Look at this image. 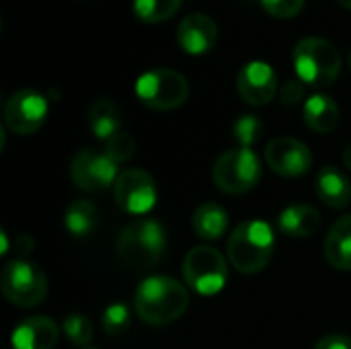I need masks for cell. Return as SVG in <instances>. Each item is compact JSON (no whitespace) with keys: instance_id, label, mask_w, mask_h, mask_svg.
I'll list each match as a JSON object with an SVG mask.
<instances>
[{"instance_id":"1","label":"cell","mask_w":351,"mask_h":349,"mask_svg":"<svg viewBox=\"0 0 351 349\" xmlns=\"http://www.w3.org/2000/svg\"><path fill=\"white\" fill-rule=\"evenodd\" d=\"M189 306L187 288L169 276H152L144 280L134 296V311L136 315L152 325H169L185 315Z\"/></svg>"},{"instance_id":"2","label":"cell","mask_w":351,"mask_h":349,"mask_svg":"<svg viewBox=\"0 0 351 349\" xmlns=\"http://www.w3.org/2000/svg\"><path fill=\"white\" fill-rule=\"evenodd\" d=\"M167 249V232L158 220L140 218L130 222L115 245V255L125 269L146 272L160 263Z\"/></svg>"},{"instance_id":"3","label":"cell","mask_w":351,"mask_h":349,"mask_svg":"<svg viewBox=\"0 0 351 349\" xmlns=\"http://www.w3.org/2000/svg\"><path fill=\"white\" fill-rule=\"evenodd\" d=\"M276 237L267 222L247 220L241 222L226 243V255L230 265L239 274L261 272L274 255Z\"/></svg>"},{"instance_id":"4","label":"cell","mask_w":351,"mask_h":349,"mask_svg":"<svg viewBox=\"0 0 351 349\" xmlns=\"http://www.w3.org/2000/svg\"><path fill=\"white\" fill-rule=\"evenodd\" d=\"M294 70L304 84L325 88L337 80L341 56L329 39L304 37L294 47Z\"/></svg>"},{"instance_id":"5","label":"cell","mask_w":351,"mask_h":349,"mask_svg":"<svg viewBox=\"0 0 351 349\" xmlns=\"http://www.w3.org/2000/svg\"><path fill=\"white\" fill-rule=\"evenodd\" d=\"M0 288L4 298L19 309L39 306L49 290L47 278L39 265L25 259H12L2 267Z\"/></svg>"},{"instance_id":"6","label":"cell","mask_w":351,"mask_h":349,"mask_svg":"<svg viewBox=\"0 0 351 349\" xmlns=\"http://www.w3.org/2000/svg\"><path fill=\"white\" fill-rule=\"evenodd\" d=\"M216 187L228 195L251 191L261 179V163L251 148H232L218 156L212 169Z\"/></svg>"},{"instance_id":"7","label":"cell","mask_w":351,"mask_h":349,"mask_svg":"<svg viewBox=\"0 0 351 349\" xmlns=\"http://www.w3.org/2000/svg\"><path fill=\"white\" fill-rule=\"evenodd\" d=\"M138 99L154 111H171L187 101V78L173 68H154L144 72L136 82Z\"/></svg>"},{"instance_id":"8","label":"cell","mask_w":351,"mask_h":349,"mask_svg":"<svg viewBox=\"0 0 351 349\" xmlns=\"http://www.w3.org/2000/svg\"><path fill=\"white\" fill-rule=\"evenodd\" d=\"M183 278L193 292L202 296H214L226 284L228 263L218 249L199 245L185 255Z\"/></svg>"},{"instance_id":"9","label":"cell","mask_w":351,"mask_h":349,"mask_svg":"<svg viewBox=\"0 0 351 349\" xmlns=\"http://www.w3.org/2000/svg\"><path fill=\"white\" fill-rule=\"evenodd\" d=\"M113 197L125 214L142 216L156 206V183L142 169H125L113 185Z\"/></svg>"},{"instance_id":"10","label":"cell","mask_w":351,"mask_h":349,"mask_svg":"<svg viewBox=\"0 0 351 349\" xmlns=\"http://www.w3.org/2000/svg\"><path fill=\"white\" fill-rule=\"evenodd\" d=\"M70 175L72 181L78 189L97 193L105 191L117 181V163H113L107 152H99L95 148H84L80 150L70 165Z\"/></svg>"},{"instance_id":"11","label":"cell","mask_w":351,"mask_h":349,"mask_svg":"<svg viewBox=\"0 0 351 349\" xmlns=\"http://www.w3.org/2000/svg\"><path fill=\"white\" fill-rule=\"evenodd\" d=\"M47 99L35 88L16 91L4 105V123L12 134L29 136L47 119Z\"/></svg>"},{"instance_id":"12","label":"cell","mask_w":351,"mask_h":349,"mask_svg":"<svg viewBox=\"0 0 351 349\" xmlns=\"http://www.w3.org/2000/svg\"><path fill=\"white\" fill-rule=\"evenodd\" d=\"M267 167L282 177H300L313 167L311 148L296 138H276L265 148Z\"/></svg>"},{"instance_id":"13","label":"cell","mask_w":351,"mask_h":349,"mask_svg":"<svg viewBox=\"0 0 351 349\" xmlns=\"http://www.w3.org/2000/svg\"><path fill=\"white\" fill-rule=\"evenodd\" d=\"M237 86L243 101H247L253 107H263L269 101H274L278 93V78L267 62L253 60L241 68Z\"/></svg>"},{"instance_id":"14","label":"cell","mask_w":351,"mask_h":349,"mask_svg":"<svg viewBox=\"0 0 351 349\" xmlns=\"http://www.w3.org/2000/svg\"><path fill=\"white\" fill-rule=\"evenodd\" d=\"M177 41L191 56L208 53L218 41V27L208 14L191 12L181 21L177 29Z\"/></svg>"},{"instance_id":"15","label":"cell","mask_w":351,"mask_h":349,"mask_svg":"<svg viewBox=\"0 0 351 349\" xmlns=\"http://www.w3.org/2000/svg\"><path fill=\"white\" fill-rule=\"evenodd\" d=\"M60 337L58 325L49 317H29L21 321L12 331L14 349H53Z\"/></svg>"},{"instance_id":"16","label":"cell","mask_w":351,"mask_h":349,"mask_svg":"<svg viewBox=\"0 0 351 349\" xmlns=\"http://www.w3.org/2000/svg\"><path fill=\"white\" fill-rule=\"evenodd\" d=\"M315 191L317 197L333 208V210H343L348 208L351 202V183L350 179L346 177L343 171H339L333 165L323 167L317 177H315Z\"/></svg>"},{"instance_id":"17","label":"cell","mask_w":351,"mask_h":349,"mask_svg":"<svg viewBox=\"0 0 351 349\" xmlns=\"http://www.w3.org/2000/svg\"><path fill=\"white\" fill-rule=\"evenodd\" d=\"M319 228H321V214L317 208L308 204L290 206L278 216V230L284 237L306 239L313 237Z\"/></svg>"},{"instance_id":"18","label":"cell","mask_w":351,"mask_h":349,"mask_svg":"<svg viewBox=\"0 0 351 349\" xmlns=\"http://www.w3.org/2000/svg\"><path fill=\"white\" fill-rule=\"evenodd\" d=\"M325 259L341 272H351V214L339 218L325 237Z\"/></svg>"},{"instance_id":"19","label":"cell","mask_w":351,"mask_h":349,"mask_svg":"<svg viewBox=\"0 0 351 349\" xmlns=\"http://www.w3.org/2000/svg\"><path fill=\"white\" fill-rule=\"evenodd\" d=\"M339 107L329 95H313L304 103V121L317 134H329L339 125Z\"/></svg>"},{"instance_id":"20","label":"cell","mask_w":351,"mask_h":349,"mask_svg":"<svg viewBox=\"0 0 351 349\" xmlns=\"http://www.w3.org/2000/svg\"><path fill=\"white\" fill-rule=\"evenodd\" d=\"M191 226H193V230H195V234L199 239L218 241L228 230V212L220 204L206 202L193 212Z\"/></svg>"},{"instance_id":"21","label":"cell","mask_w":351,"mask_h":349,"mask_svg":"<svg viewBox=\"0 0 351 349\" xmlns=\"http://www.w3.org/2000/svg\"><path fill=\"white\" fill-rule=\"evenodd\" d=\"M64 226L76 239L90 237L99 226V210L90 200H74L64 212Z\"/></svg>"},{"instance_id":"22","label":"cell","mask_w":351,"mask_h":349,"mask_svg":"<svg viewBox=\"0 0 351 349\" xmlns=\"http://www.w3.org/2000/svg\"><path fill=\"white\" fill-rule=\"evenodd\" d=\"M88 125L95 138L99 140H109L113 134L121 130V113L119 107L109 101V99H97L88 107Z\"/></svg>"},{"instance_id":"23","label":"cell","mask_w":351,"mask_h":349,"mask_svg":"<svg viewBox=\"0 0 351 349\" xmlns=\"http://www.w3.org/2000/svg\"><path fill=\"white\" fill-rule=\"evenodd\" d=\"M183 0H134V12L144 23H162L171 19Z\"/></svg>"},{"instance_id":"24","label":"cell","mask_w":351,"mask_h":349,"mask_svg":"<svg viewBox=\"0 0 351 349\" xmlns=\"http://www.w3.org/2000/svg\"><path fill=\"white\" fill-rule=\"evenodd\" d=\"M62 331L74 348L80 349L88 348V344L93 341V335H95V327H93L90 319L80 313L68 315L62 321Z\"/></svg>"},{"instance_id":"25","label":"cell","mask_w":351,"mask_h":349,"mask_svg":"<svg viewBox=\"0 0 351 349\" xmlns=\"http://www.w3.org/2000/svg\"><path fill=\"white\" fill-rule=\"evenodd\" d=\"M263 132H265V123L261 121V117L251 115V113L249 115H241L234 121V125H232V136L241 144V148L255 146L263 138Z\"/></svg>"},{"instance_id":"26","label":"cell","mask_w":351,"mask_h":349,"mask_svg":"<svg viewBox=\"0 0 351 349\" xmlns=\"http://www.w3.org/2000/svg\"><path fill=\"white\" fill-rule=\"evenodd\" d=\"M101 325H103V331L109 337H119V335H123L130 329V325H132V313H130V309L125 304L115 302V304H111V306L105 309Z\"/></svg>"},{"instance_id":"27","label":"cell","mask_w":351,"mask_h":349,"mask_svg":"<svg viewBox=\"0 0 351 349\" xmlns=\"http://www.w3.org/2000/svg\"><path fill=\"white\" fill-rule=\"evenodd\" d=\"M134 150H136V142H134V138H132L128 132H123V130H119L117 134H113V136L105 142V152H107V156H109L113 163H117V165L128 163V160L134 156Z\"/></svg>"},{"instance_id":"28","label":"cell","mask_w":351,"mask_h":349,"mask_svg":"<svg viewBox=\"0 0 351 349\" xmlns=\"http://www.w3.org/2000/svg\"><path fill=\"white\" fill-rule=\"evenodd\" d=\"M261 4L274 16L290 19V16H296L302 10L304 0H261Z\"/></svg>"},{"instance_id":"29","label":"cell","mask_w":351,"mask_h":349,"mask_svg":"<svg viewBox=\"0 0 351 349\" xmlns=\"http://www.w3.org/2000/svg\"><path fill=\"white\" fill-rule=\"evenodd\" d=\"M304 82L300 78H292L288 82H284V86L280 88V99L284 105H296L304 99Z\"/></svg>"},{"instance_id":"30","label":"cell","mask_w":351,"mask_h":349,"mask_svg":"<svg viewBox=\"0 0 351 349\" xmlns=\"http://www.w3.org/2000/svg\"><path fill=\"white\" fill-rule=\"evenodd\" d=\"M315 349H351V337L348 335H339V333H335V335H327V337H323Z\"/></svg>"},{"instance_id":"31","label":"cell","mask_w":351,"mask_h":349,"mask_svg":"<svg viewBox=\"0 0 351 349\" xmlns=\"http://www.w3.org/2000/svg\"><path fill=\"white\" fill-rule=\"evenodd\" d=\"M33 247H35V241H33V237H29L27 232H23V234H19V237L14 239V251H16V255H21V257L29 255Z\"/></svg>"},{"instance_id":"32","label":"cell","mask_w":351,"mask_h":349,"mask_svg":"<svg viewBox=\"0 0 351 349\" xmlns=\"http://www.w3.org/2000/svg\"><path fill=\"white\" fill-rule=\"evenodd\" d=\"M343 163H346V167L351 171V144H348V148L343 150Z\"/></svg>"},{"instance_id":"33","label":"cell","mask_w":351,"mask_h":349,"mask_svg":"<svg viewBox=\"0 0 351 349\" xmlns=\"http://www.w3.org/2000/svg\"><path fill=\"white\" fill-rule=\"evenodd\" d=\"M339 4H341V6H346V8H350V10H351V0H339Z\"/></svg>"},{"instance_id":"34","label":"cell","mask_w":351,"mask_h":349,"mask_svg":"<svg viewBox=\"0 0 351 349\" xmlns=\"http://www.w3.org/2000/svg\"><path fill=\"white\" fill-rule=\"evenodd\" d=\"M350 68H351V53H350Z\"/></svg>"},{"instance_id":"35","label":"cell","mask_w":351,"mask_h":349,"mask_svg":"<svg viewBox=\"0 0 351 349\" xmlns=\"http://www.w3.org/2000/svg\"><path fill=\"white\" fill-rule=\"evenodd\" d=\"M86 349H97V348H86Z\"/></svg>"}]
</instances>
